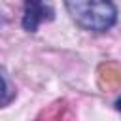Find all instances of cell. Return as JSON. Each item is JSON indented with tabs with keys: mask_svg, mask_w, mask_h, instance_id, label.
I'll list each match as a JSON object with an SVG mask.
<instances>
[{
	"mask_svg": "<svg viewBox=\"0 0 121 121\" xmlns=\"http://www.w3.org/2000/svg\"><path fill=\"white\" fill-rule=\"evenodd\" d=\"M70 19L83 30L102 34L115 26L117 6L113 0H62Z\"/></svg>",
	"mask_w": 121,
	"mask_h": 121,
	"instance_id": "cell-1",
	"label": "cell"
},
{
	"mask_svg": "<svg viewBox=\"0 0 121 121\" xmlns=\"http://www.w3.org/2000/svg\"><path fill=\"white\" fill-rule=\"evenodd\" d=\"M53 8L45 0H23L21 26L25 32H36L43 21H53Z\"/></svg>",
	"mask_w": 121,
	"mask_h": 121,
	"instance_id": "cell-2",
	"label": "cell"
},
{
	"mask_svg": "<svg viewBox=\"0 0 121 121\" xmlns=\"http://www.w3.org/2000/svg\"><path fill=\"white\" fill-rule=\"evenodd\" d=\"M15 95L17 93H15V87L9 81L8 72L0 66V108H6L8 104H11L13 98H15Z\"/></svg>",
	"mask_w": 121,
	"mask_h": 121,
	"instance_id": "cell-3",
	"label": "cell"
}]
</instances>
